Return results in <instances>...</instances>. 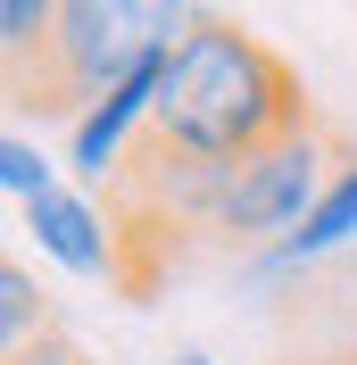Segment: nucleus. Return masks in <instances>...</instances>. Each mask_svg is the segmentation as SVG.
<instances>
[{"label": "nucleus", "mask_w": 357, "mask_h": 365, "mask_svg": "<svg viewBox=\"0 0 357 365\" xmlns=\"http://www.w3.org/2000/svg\"><path fill=\"white\" fill-rule=\"evenodd\" d=\"M316 108L299 75L274 58L258 34H241L233 17H208L183 34V50L166 58V83H158V108H150V133L183 141V150H200V158H224L241 166L274 141L308 133Z\"/></svg>", "instance_id": "1"}, {"label": "nucleus", "mask_w": 357, "mask_h": 365, "mask_svg": "<svg viewBox=\"0 0 357 365\" xmlns=\"http://www.w3.org/2000/svg\"><path fill=\"white\" fill-rule=\"evenodd\" d=\"M191 25L200 9H175V0H59L50 42L9 67V100H25L34 116H84L125 75L175 58Z\"/></svg>", "instance_id": "2"}, {"label": "nucleus", "mask_w": 357, "mask_h": 365, "mask_svg": "<svg viewBox=\"0 0 357 365\" xmlns=\"http://www.w3.org/2000/svg\"><path fill=\"white\" fill-rule=\"evenodd\" d=\"M349 158H357V150L333 141L324 125H308V133H291V141H274V150H258V158H241L216 232L241 241V250H274V241H291V232L324 207V191L341 182Z\"/></svg>", "instance_id": "3"}, {"label": "nucleus", "mask_w": 357, "mask_h": 365, "mask_svg": "<svg viewBox=\"0 0 357 365\" xmlns=\"http://www.w3.org/2000/svg\"><path fill=\"white\" fill-rule=\"evenodd\" d=\"M158 83H166V58L141 75H125V83L109 91V100H91L84 116H75V141H67V166L91 182H109L116 166H125V150H134L141 133H150V108H158Z\"/></svg>", "instance_id": "4"}, {"label": "nucleus", "mask_w": 357, "mask_h": 365, "mask_svg": "<svg viewBox=\"0 0 357 365\" xmlns=\"http://www.w3.org/2000/svg\"><path fill=\"white\" fill-rule=\"evenodd\" d=\"M357 250V158L341 166V182L324 191V207H316L308 225L291 232V241H274V250H249V266H241V282H291V274H308V266H324V257H349Z\"/></svg>", "instance_id": "5"}, {"label": "nucleus", "mask_w": 357, "mask_h": 365, "mask_svg": "<svg viewBox=\"0 0 357 365\" xmlns=\"http://www.w3.org/2000/svg\"><path fill=\"white\" fill-rule=\"evenodd\" d=\"M25 225H34V241H42L50 257L67 274H100V282H116V232H109V216L84 200V191H50V200H34V207H17Z\"/></svg>", "instance_id": "6"}, {"label": "nucleus", "mask_w": 357, "mask_h": 365, "mask_svg": "<svg viewBox=\"0 0 357 365\" xmlns=\"http://www.w3.org/2000/svg\"><path fill=\"white\" fill-rule=\"evenodd\" d=\"M42 332H59V324H50V291L9 257V266H0V349L17 357V349H34Z\"/></svg>", "instance_id": "7"}, {"label": "nucleus", "mask_w": 357, "mask_h": 365, "mask_svg": "<svg viewBox=\"0 0 357 365\" xmlns=\"http://www.w3.org/2000/svg\"><path fill=\"white\" fill-rule=\"evenodd\" d=\"M0 182H9V200H17V207H34V200H50V191H59L50 158H42L25 133H0Z\"/></svg>", "instance_id": "8"}, {"label": "nucleus", "mask_w": 357, "mask_h": 365, "mask_svg": "<svg viewBox=\"0 0 357 365\" xmlns=\"http://www.w3.org/2000/svg\"><path fill=\"white\" fill-rule=\"evenodd\" d=\"M50 25H59V0H9V9H0V58H9V67L34 58V50L50 42Z\"/></svg>", "instance_id": "9"}, {"label": "nucleus", "mask_w": 357, "mask_h": 365, "mask_svg": "<svg viewBox=\"0 0 357 365\" xmlns=\"http://www.w3.org/2000/svg\"><path fill=\"white\" fill-rule=\"evenodd\" d=\"M9 365H91V357L67 341V332H42V341H34V349H17Z\"/></svg>", "instance_id": "10"}, {"label": "nucleus", "mask_w": 357, "mask_h": 365, "mask_svg": "<svg viewBox=\"0 0 357 365\" xmlns=\"http://www.w3.org/2000/svg\"><path fill=\"white\" fill-rule=\"evenodd\" d=\"M333 307L349 316V332H357V250H349V257L333 266Z\"/></svg>", "instance_id": "11"}, {"label": "nucleus", "mask_w": 357, "mask_h": 365, "mask_svg": "<svg viewBox=\"0 0 357 365\" xmlns=\"http://www.w3.org/2000/svg\"><path fill=\"white\" fill-rule=\"evenodd\" d=\"M166 365H216V357H208V349H175Z\"/></svg>", "instance_id": "12"}, {"label": "nucleus", "mask_w": 357, "mask_h": 365, "mask_svg": "<svg viewBox=\"0 0 357 365\" xmlns=\"http://www.w3.org/2000/svg\"><path fill=\"white\" fill-rule=\"evenodd\" d=\"M283 365H316V357H283Z\"/></svg>", "instance_id": "13"}]
</instances>
